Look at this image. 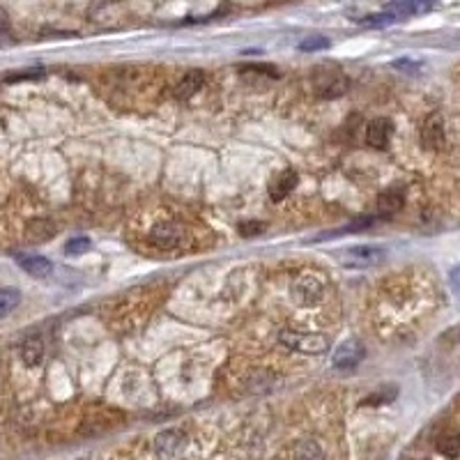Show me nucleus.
Listing matches in <instances>:
<instances>
[{
    "instance_id": "f257e3e1",
    "label": "nucleus",
    "mask_w": 460,
    "mask_h": 460,
    "mask_svg": "<svg viewBox=\"0 0 460 460\" xmlns=\"http://www.w3.org/2000/svg\"><path fill=\"white\" fill-rule=\"evenodd\" d=\"M279 340L281 345L301 355H325L329 350V340L325 336L306 334V331H281Z\"/></svg>"
},
{
    "instance_id": "f03ea898",
    "label": "nucleus",
    "mask_w": 460,
    "mask_h": 460,
    "mask_svg": "<svg viewBox=\"0 0 460 460\" xmlns=\"http://www.w3.org/2000/svg\"><path fill=\"white\" fill-rule=\"evenodd\" d=\"M290 294L299 306H313V304H318L325 297V281L318 274H304L292 281Z\"/></svg>"
},
{
    "instance_id": "7ed1b4c3",
    "label": "nucleus",
    "mask_w": 460,
    "mask_h": 460,
    "mask_svg": "<svg viewBox=\"0 0 460 460\" xmlns=\"http://www.w3.org/2000/svg\"><path fill=\"white\" fill-rule=\"evenodd\" d=\"M384 258V248L380 246H350L340 253V263L345 267H371Z\"/></svg>"
},
{
    "instance_id": "20e7f679",
    "label": "nucleus",
    "mask_w": 460,
    "mask_h": 460,
    "mask_svg": "<svg viewBox=\"0 0 460 460\" xmlns=\"http://www.w3.org/2000/svg\"><path fill=\"white\" fill-rule=\"evenodd\" d=\"M187 447V435L178 428L171 430H161L159 435L154 437V454L159 458H173L178 456L180 451Z\"/></svg>"
},
{
    "instance_id": "39448f33",
    "label": "nucleus",
    "mask_w": 460,
    "mask_h": 460,
    "mask_svg": "<svg viewBox=\"0 0 460 460\" xmlns=\"http://www.w3.org/2000/svg\"><path fill=\"white\" fill-rule=\"evenodd\" d=\"M444 120H442L439 113H430L426 120H423L421 127V145L426 150H442L444 147Z\"/></svg>"
},
{
    "instance_id": "423d86ee",
    "label": "nucleus",
    "mask_w": 460,
    "mask_h": 460,
    "mask_svg": "<svg viewBox=\"0 0 460 460\" xmlns=\"http://www.w3.org/2000/svg\"><path fill=\"white\" fill-rule=\"evenodd\" d=\"M364 357H366V347H364V343H359V340H345V343H340L338 347H336V352H334V366L336 368H355V366H359L364 362Z\"/></svg>"
},
{
    "instance_id": "0eeeda50",
    "label": "nucleus",
    "mask_w": 460,
    "mask_h": 460,
    "mask_svg": "<svg viewBox=\"0 0 460 460\" xmlns=\"http://www.w3.org/2000/svg\"><path fill=\"white\" fill-rule=\"evenodd\" d=\"M350 88V81L343 76L340 71H329V74H318V81H316V90L320 97L325 99H334V97H340L345 95Z\"/></svg>"
},
{
    "instance_id": "6e6552de",
    "label": "nucleus",
    "mask_w": 460,
    "mask_h": 460,
    "mask_svg": "<svg viewBox=\"0 0 460 460\" xmlns=\"http://www.w3.org/2000/svg\"><path fill=\"white\" fill-rule=\"evenodd\" d=\"M150 239H152V244L161 246V248H175L182 242V230L175 221H159V224L150 230Z\"/></svg>"
},
{
    "instance_id": "1a4fd4ad",
    "label": "nucleus",
    "mask_w": 460,
    "mask_h": 460,
    "mask_svg": "<svg viewBox=\"0 0 460 460\" xmlns=\"http://www.w3.org/2000/svg\"><path fill=\"white\" fill-rule=\"evenodd\" d=\"M391 134H393L391 120L375 117L373 122H368V127H366V143L371 147H375V150H384V147L389 145Z\"/></svg>"
},
{
    "instance_id": "9d476101",
    "label": "nucleus",
    "mask_w": 460,
    "mask_h": 460,
    "mask_svg": "<svg viewBox=\"0 0 460 460\" xmlns=\"http://www.w3.org/2000/svg\"><path fill=\"white\" fill-rule=\"evenodd\" d=\"M16 265L21 267L25 274L35 276V279H44V276H49L53 272V265L49 258L44 255H35V253H16L14 255Z\"/></svg>"
},
{
    "instance_id": "9b49d317",
    "label": "nucleus",
    "mask_w": 460,
    "mask_h": 460,
    "mask_svg": "<svg viewBox=\"0 0 460 460\" xmlns=\"http://www.w3.org/2000/svg\"><path fill=\"white\" fill-rule=\"evenodd\" d=\"M435 5H437V0H389L386 9H391L398 18H405V16L428 14Z\"/></svg>"
},
{
    "instance_id": "f8f14e48",
    "label": "nucleus",
    "mask_w": 460,
    "mask_h": 460,
    "mask_svg": "<svg viewBox=\"0 0 460 460\" xmlns=\"http://www.w3.org/2000/svg\"><path fill=\"white\" fill-rule=\"evenodd\" d=\"M294 184H297V173H294L292 168L279 173V175H276V178L272 180V184H270V196H272V200H283V198L288 196V193L294 189Z\"/></svg>"
},
{
    "instance_id": "ddd939ff",
    "label": "nucleus",
    "mask_w": 460,
    "mask_h": 460,
    "mask_svg": "<svg viewBox=\"0 0 460 460\" xmlns=\"http://www.w3.org/2000/svg\"><path fill=\"white\" fill-rule=\"evenodd\" d=\"M202 83H205V76H202L200 69H191L184 74V79L178 83V88H175V97L178 99H189L193 97L196 92L202 88Z\"/></svg>"
},
{
    "instance_id": "4468645a",
    "label": "nucleus",
    "mask_w": 460,
    "mask_h": 460,
    "mask_svg": "<svg viewBox=\"0 0 460 460\" xmlns=\"http://www.w3.org/2000/svg\"><path fill=\"white\" fill-rule=\"evenodd\" d=\"M21 359L25 362V366H40L44 362V343L40 336H28L21 345Z\"/></svg>"
},
{
    "instance_id": "2eb2a0df",
    "label": "nucleus",
    "mask_w": 460,
    "mask_h": 460,
    "mask_svg": "<svg viewBox=\"0 0 460 460\" xmlns=\"http://www.w3.org/2000/svg\"><path fill=\"white\" fill-rule=\"evenodd\" d=\"M403 207V193L401 191H384L375 202V217H391Z\"/></svg>"
},
{
    "instance_id": "dca6fc26",
    "label": "nucleus",
    "mask_w": 460,
    "mask_h": 460,
    "mask_svg": "<svg viewBox=\"0 0 460 460\" xmlns=\"http://www.w3.org/2000/svg\"><path fill=\"white\" fill-rule=\"evenodd\" d=\"M53 233H55V228L46 219H35L30 228H28V237H30V242H46Z\"/></svg>"
},
{
    "instance_id": "f3484780",
    "label": "nucleus",
    "mask_w": 460,
    "mask_h": 460,
    "mask_svg": "<svg viewBox=\"0 0 460 460\" xmlns=\"http://www.w3.org/2000/svg\"><path fill=\"white\" fill-rule=\"evenodd\" d=\"M18 301H21V292H18L16 288H3V290H0V318L9 316V313L18 306Z\"/></svg>"
},
{
    "instance_id": "a211bd4d",
    "label": "nucleus",
    "mask_w": 460,
    "mask_h": 460,
    "mask_svg": "<svg viewBox=\"0 0 460 460\" xmlns=\"http://www.w3.org/2000/svg\"><path fill=\"white\" fill-rule=\"evenodd\" d=\"M329 49V40L325 35H311V37H304L299 42V51L304 53H316V51H325Z\"/></svg>"
},
{
    "instance_id": "6ab92c4d",
    "label": "nucleus",
    "mask_w": 460,
    "mask_h": 460,
    "mask_svg": "<svg viewBox=\"0 0 460 460\" xmlns=\"http://www.w3.org/2000/svg\"><path fill=\"white\" fill-rule=\"evenodd\" d=\"M396 21H401V18L396 16L391 9H384V12H380V14L366 16L362 23L368 25V28H384V25H391V23H396Z\"/></svg>"
},
{
    "instance_id": "aec40b11",
    "label": "nucleus",
    "mask_w": 460,
    "mask_h": 460,
    "mask_svg": "<svg viewBox=\"0 0 460 460\" xmlns=\"http://www.w3.org/2000/svg\"><path fill=\"white\" fill-rule=\"evenodd\" d=\"M439 454H444L449 458H456L460 454V435H447V437H442L439 439Z\"/></svg>"
},
{
    "instance_id": "412c9836",
    "label": "nucleus",
    "mask_w": 460,
    "mask_h": 460,
    "mask_svg": "<svg viewBox=\"0 0 460 460\" xmlns=\"http://www.w3.org/2000/svg\"><path fill=\"white\" fill-rule=\"evenodd\" d=\"M396 393H398V391H396V386H389V384H386V386H382V389L377 391V393L368 396V398H366L362 405H384V403L393 401V398H396Z\"/></svg>"
},
{
    "instance_id": "4be33fe9",
    "label": "nucleus",
    "mask_w": 460,
    "mask_h": 460,
    "mask_svg": "<svg viewBox=\"0 0 460 460\" xmlns=\"http://www.w3.org/2000/svg\"><path fill=\"white\" fill-rule=\"evenodd\" d=\"M90 246H92V242L88 237H71L69 242L64 244V253H67V255H81V253H86Z\"/></svg>"
},
{
    "instance_id": "5701e85b",
    "label": "nucleus",
    "mask_w": 460,
    "mask_h": 460,
    "mask_svg": "<svg viewBox=\"0 0 460 460\" xmlns=\"http://www.w3.org/2000/svg\"><path fill=\"white\" fill-rule=\"evenodd\" d=\"M292 456H297V458H320L322 449L316 444V442H301V444L294 447Z\"/></svg>"
},
{
    "instance_id": "b1692460",
    "label": "nucleus",
    "mask_w": 460,
    "mask_h": 460,
    "mask_svg": "<svg viewBox=\"0 0 460 460\" xmlns=\"http://www.w3.org/2000/svg\"><path fill=\"white\" fill-rule=\"evenodd\" d=\"M265 226L260 224V221H244L242 226H239V233H242L244 237H251V235H258V233H263Z\"/></svg>"
},
{
    "instance_id": "393cba45",
    "label": "nucleus",
    "mask_w": 460,
    "mask_h": 460,
    "mask_svg": "<svg viewBox=\"0 0 460 460\" xmlns=\"http://www.w3.org/2000/svg\"><path fill=\"white\" fill-rule=\"evenodd\" d=\"M393 67H396V69H405V71L410 74V71H417V69L421 67V64H419V62H414V60H408V58H405V60H393Z\"/></svg>"
},
{
    "instance_id": "a878e982",
    "label": "nucleus",
    "mask_w": 460,
    "mask_h": 460,
    "mask_svg": "<svg viewBox=\"0 0 460 460\" xmlns=\"http://www.w3.org/2000/svg\"><path fill=\"white\" fill-rule=\"evenodd\" d=\"M42 71H23V74H18V76H9L7 81L12 83V81H23V79H37Z\"/></svg>"
}]
</instances>
